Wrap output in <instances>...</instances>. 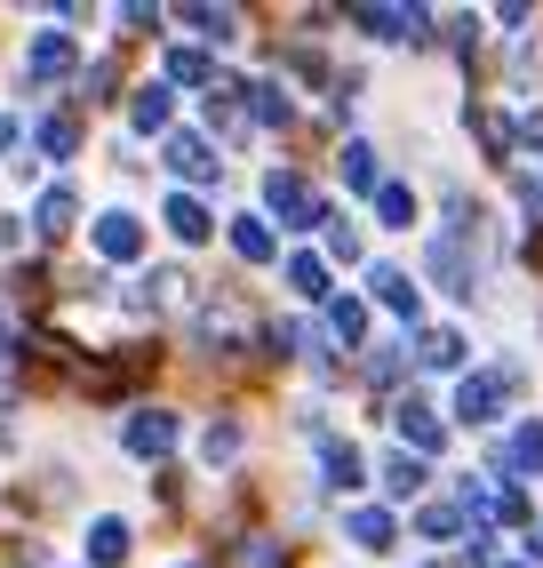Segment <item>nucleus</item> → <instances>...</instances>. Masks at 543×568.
<instances>
[{
    "label": "nucleus",
    "mask_w": 543,
    "mask_h": 568,
    "mask_svg": "<svg viewBox=\"0 0 543 568\" xmlns=\"http://www.w3.org/2000/svg\"><path fill=\"white\" fill-rule=\"evenodd\" d=\"M520 136H527V144H543V112H527V129H520Z\"/></svg>",
    "instance_id": "obj_27"
},
{
    "label": "nucleus",
    "mask_w": 543,
    "mask_h": 568,
    "mask_svg": "<svg viewBox=\"0 0 543 568\" xmlns=\"http://www.w3.org/2000/svg\"><path fill=\"white\" fill-rule=\"evenodd\" d=\"M208 465H224V457H240V425H208Z\"/></svg>",
    "instance_id": "obj_22"
},
{
    "label": "nucleus",
    "mask_w": 543,
    "mask_h": 568,
    "mask_svg": "<svg viewBox=\"0 0 543 568\" xmlns=\"http://www.w3.org/2000/svg\"><path fill=\"white\" fill-rule=\"evenodd\" d=\"M344 184H360V193L376 184V153H368V144H352V153H344ZM376 193H383V184H376Z\"/></svg>",
    "instance_id": "obj_20"
},
{
    "label": "nucleus",
    "mask_w": 543,
    "mask_h": 568,
    "mask_svg": "<svg viewBox=\"0 0 543 568\" xmlns=\"http://www.w3.org/2000/svg\"><path fill=\"white\" fill-rule=\"evenodd\" d=\"M232 248H240L248 264H264V256H272V233H264L256 216H240V224H232Z\"/></svg>",
    "instance_id": "obj_14"
},
{
    "label": "nucleus",
    "mask_w": 543,
    "mask_h": 568,
    "mask_svg": "<svg viewBox=\"0 0 543 568\" xmlns=\"http://www.w3.org/2000/svg\"><path fill=\"white\" fill-rule=\"evenodd\" d=\"M168 224H176V241H208V216H201V201H168Z\"/></svg>",
    "instance_id": "obj_16"
},
{
    "label": "nucleus",
    "mask_w": 543,
    "mask_h": 568,
    "mask_svg": "<svg viewBox=\"0 0 543 568\" xmlns=\"http://www.w3.org/2000/svg\"><path fill=\"white\" fill-rule=\"evenodd\" d=\"M368 288H376L392 313H416V281L400 273V264H376V273H368Z\"/></svg>",
    "instance_id": "obj_6"
},
{
    "label": "nucleus",
    "mask_w": 543,
    "mask_h": 568,
    "mask_svg": "<svg viewBox=\"0 0 543 568\" xmlns=\"http://www.w3.org/2000/svg\"><path fill=\"white\" fill-rule=\"evenodd\" d=\"M368 376H376V385H392V376H400V353H392V345H376V361H368Z\"/></svg>",
    "instance_id": "obj_26"
},
{
    "label": "nucleus",
    "mask_w": 543,
    "mask_h": 568,
    "mask_svg": "<svg viewBox=\"0 0 543 568\" xmlns=\"http://www.w3.org/2000/svg\"><path fill=\"white\" fill-rule=\"evenodd\" d=\"M400 433H408L416 448H440V440H448V425H440V416L423 408V400H400Z\"/></svg>",
    "instance_id": "obj_7"
},
{
    "label": "nucleus",
    "mask_w": 543,
    "mask_h": 568,
    "mask_svg": "<svg viewBox=\"0 0 543 568\" xmlns=\"http://www.w3.org/2000/svg\"><path fill=\"white\" fill-rule=\"evenodd\" d=\"M455 528H463L455 505H432V513H423V537H455Z\"/></svg>",
    "instance_id": "obj_24"
},
{
    "label": "nucleus",
    "mask_w": 543,
    "mask_h": 568,
    "mask_svg": "<svg viewBox=\"0 0 543 568\" xmlns=\"http://www.w3.org/2000/svg\"><path fill=\"white\" fill-rule=\"evenodd\" d=\"M41 233L57 241V233H72V193L57 184V193H41Z\"/></svg>",
    "instance_id": "obj_15"
},
{
    "label": "nucleus",
    "mask_w": 543,
    "mask_h": 568,
    "mask_svg": "<svg viewBox=\"0 0 543 568\" xmlns=\"http://www.w3.org/2000/svg\"><path fill=\"white\" fill-rule=\"evenodd\" d=\"M89 552H96L104 568H112V560H129V528H121V520H96V528H89Z\"/></svg>",
    "instance_id": "obj_12"
},
{
    "label": "nucleus",
    "mask_w": 543,
    "mask_h": 568,
    "mask_svg": "<svg viewBox=\"0 0 543 568\" xmlns=\"http://www.w3.org/2000/svg\"><path fill=\"white\" fill-rule=\"evenodd\" d=\"M423 264H432V281H440L448 296H480V264L463 256V241H455V233H440V241H432V256H423Z\"/></svg>",
    "instance_id": "obj_2"
},
{
    "label": "nucleus",
    "mask_w": 543,
    "mask_h": 568,
    "mask_svg": "<svg viewBox=\"0 0 543 568\" xmlns=\"http://www.w3.org/2000/svg\"><path fill=\"white\" fill-rule=\"evenodd\" d=\"M168 440H176V425H168V416H161V408H144V416H136V425H129V448H136V457H161V448H168Z\"/></svg>",
    "instance_id": "obj_5"
},
{
    "label": "nucleus",
    "mask_w": 543,
    "mask_h": 568,
    "mask_svg": "<svg viewBox=\"0 0 543 568\" xmlns=\"http://www.w3.org/2000/svg\"><path fill=\"white\" fill-rule=\"evenodd\" d=\"M320 473H328V488H360V448H352V440H328Z\"/></svg>",
    "instance_id": "obj_11"
},
{
    "label": "nucleus",
    "mask_w": 543,
    "mask_h": 568,
    "mask_svg": "<svg viewBox=\"0 0 543 568\" xmlns=\"http://www.w3.org/2000/svg\"><path fill=\"white\" fill-rule=\"evenodd\" d=\"M352 545L383 552V545H392V513H352Z\"/></svg>",
    "instance_id": "obj_13"
},
{
    "label": "nucleus",
    "mask_w": 543,
    "mask_h": 568,
    "mask_svg": "<svg viewBox=\"0 0 543 568\" xmlns=\"http://www.w3.org/2000/svg\"><path fill=\"white\" fill-rule=\"evenodd\" d=\"M168 121V89H136V129H161Z\"/></svg>",
    "instance_id": "obj_21"
},
{
    "label": "nucleus",
    "mask_w": 543,
    "mask_h": 568,
    "mask_svg": "<svg viewBox=\"0 0 543 568\" xmlns=\"http://www.w3.org/2000/svg\"><path fill=\"white\" fill-rule=\"evenodd\" d=\"M9 136H17V129H9V121H0V144H9Z\"/></svg>",
    "instance_id": "obj_28"
},
{
    "label": "nucleus",
    "mask_w": 543,
    "mask_h": 568,
    "mask_svg": "<svg viewBox=\"0 0 543 568\" xmlns=\"http://www.w3.org/2000/svg\"><path fill=\"white\" fill-rule=\"evenodd\" d=\"M328 321H336V336H360V328H368V313H360V305H352V296H344V305H336V313H328Z\"/></svg>",
    "instance_id": "obj_25"
},
{
    "label": "nucleus",
    "mask_w": 543,
    "mask_h": 568,
    "mask_svg": "<svg viewBox=\"0 0 543 568\" xmlns=\"http://www.w3.org/2000/svg\"><path fill=\"white\" fill-rule=\"evenodd\" d=\"M264 201L280 209L288 224H328V209H320L313 193H304V176H272V184H264Z\"/></svg>",
    "instance_id": "obj_3"
},
{
    "label": "nucleus",
    "mask_w": 543,
    "mask_h": 568,
    "mask_svg": "<svg viewBox=\"0 0 543 568\" xmlns=\"http://www.w3.org/2000/svg\"><path fill=\"white\" fill-rule=\"evenodd\" d=\"M136 241H144L136 216H96V248H104V256H136Z\"/></svg>",
    "instance_id": "obj_9"
},
{
    "label": "nucleus",
    "mask_w": 543,
    "mask_h": 568,
    "mask_svg": "<svg viewBox=\"0 0 543 568\" xmlns=\"http://www.w3.org/2000/svg\"><path fill=\"white\" fill-rule=\"evenodd\" d=\"M512 385H520V361H503V368H488V376H463V385H455V416H463V425H488Z\"/></svg>",
    "instance_id": "obj_1"
},
{
    "label": "nucleus",
    "mask_w": 543,
    "mask_h": 568,
    "mask_svg": "<svg viewBox=\"0 0 543 568\" xmlns=\"http://www.w3.org/2000/svg\"><path fill=\"white\" fill-rule=\"evenodd\" d=\"M383 488H392V497H416V488H423V465H416V457H392V465H383Z\"/></svg>",
    "instance_id": "obj_17"
},
{
    "label": "nucleus",
    "mask_w": 543,
    "mask_h": 568,
    "mask_svg": "<svg viewBox=\"0 0 543 568\" xmlns=\"http://www.w3.org/2000/svg\"><path fill=\"white\" fill-rule=\"evenodd\" d=\"M288 281H296V296H328V273L313 256H288Z\"/></svg>",
    "instance_id": "obj_19"
},
{
    "label": "nucleus",
    "mask_w": 543,
    "mask_h": 568,
    "mask_svg": "<svg viewBox=\"0 0 543 568\" xmlns=\"http://www.w3.org/2000/svg\"><path fill=\"white\" fill-rule=\"evenodd\" d=\"M512 465L543 473V425H520V433H512Z\"/></svg>",
    "instance_id": "obj_18"
},
{
    "label": "nucleus",
    "mask_w": 543,
    "mask_h": 568,
    "mask_svg": "<svg viewBox=\"0 0 543 568\" xmlns=\"http://www.w3.org/2000/svg\"><path fill=\"white\" fill-rule=\"evenodd\" d=\"M416 361H423V368H455V361H463V336H455V328H423Z\"/></svg>",
    "instance_id": "obj_10"
},
{
    "label": "nucleus",
    "mask_w": 543,
    "mask_h": 568,
    "mask_svg": "<svg viewBox=\"0 0 543 568\" xmlns=\"http://www.w3.org/2000/svg\"><path fill=\"white\" fill-rule=\"evenodd\" d=\"M168 169H176V176H216V161H208L201 136H168Z\"/></svg>",
    "instance_id": "obj_8"
},
{
    "label": "nucleus",
    "mask_w": 543,
    "mask_h": 568,
    "mask_svg": "<svg viewBox=\"0 0 543 568\" xmlns=\"http://www.w3.org/2000/svg\"><path fill=\"white\" fill-rule=\"evenodd\" d=\"M376 209H383V224H416V201L400 193V184H383V193H376Z\"/></svg>",
    "instance_id": "obj_23"
},
{
    "label": "nucleus",
    "mask_w": 543,
    "mask_h": 568,
    "mask_svg": "<svg viewBox=\"0 0 543 568\" xmlns=\"http://www.w3.org/2000/svg\"><path fill=\"white\" fill-rule=\"evenodd\" d=\"M64 64H72V41H64V32H41V41H32V57H24L32 81H57Z\"/></svg>",
    "instance_id": "obj_4"
}]
</instances>
